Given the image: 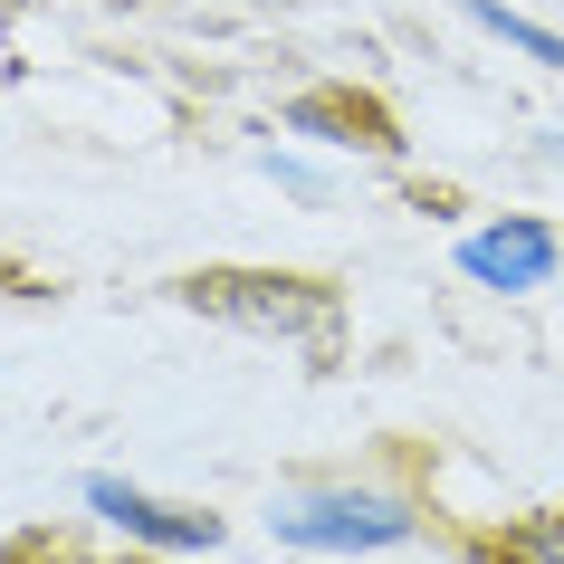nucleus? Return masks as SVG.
Segmentation results:
<instances>
[{"label":"nucleus","mask_w":564,"mask_h":564,"mask_svg":"<svg viewBox=\"0 0 564 564\" xmlns=\"http://www.w3.org/2000/svg\"><path fill=\"white\" fill-rule=\"evenodd\" d=\"M278 535H288V545H306V555L402 545V535H412V507H402V498H355V488H326V498H288V507H278Z\"/></svg>","instance_id":"1"},{"label":"nucleus","mask_w":564,"mask_h":564,"mask_svg":"<svg viewBox=\"0 0 564 564\" xmlns=\"http://www.w3.org/2000/svg\"><path fill=\"white\" fill-rule=\"evenodd\" d=\"M87 507L116 517L124 535H144V545H173V555H210V545H220V517L163 507V498H144V488H124V478H87Z\"/></svg>","instance_id":"2"},{"label":"nucleus","mask_w":564,"mask_h":564,"mask_svg":"<svg viewBox=\"0 0 564 564\" xmlns=\"http://www.w3.org/2000/svg\"><path fill=\"white\" fill-rule=\"evenodd\" d=\"M459 268H469L478 288H545V268H555V230H535V220L469 230V239H459Z\"/></svg>","instance_id":"3"},{"label":"nucleus","mask_w":564,"mask_h":564,"mask_svg":"<svg viewBox=\"0 0 564 564\" xmlns=\"http://www.w3.org/2000/svg\"><path fill=\"white\" fill-rule=\"evenodd\" d=\"M469 10H478V20H488V30L507 39V48H527V58H545V67L564 77V39H555V30H535V20H517L507 0H469Z\"/></svg>","instance_id":"4"}]
</instances>
